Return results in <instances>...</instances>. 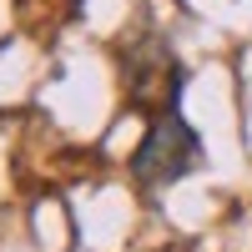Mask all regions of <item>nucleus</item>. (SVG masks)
<instances>
[{
	"label": "nucleus",
	"instance_id": "f257e3e1",
	"mask_svg": "<svg viewBox=\"0 0 252 252\" xmlns=\"http://www.w3.org/2000/svg\"><path fill=\"white\" fill-rule=\"evenodd\" d=\"M197 161H202L197 131L182 121L177 101H172V106H166V111L152 121V131H146L141 152H136V161H131V172H136V182H141V187H166V182L187 177Z\"/></svg>",
	"mask_w": 252,
	"mask_h": 252
}]
</instances>
